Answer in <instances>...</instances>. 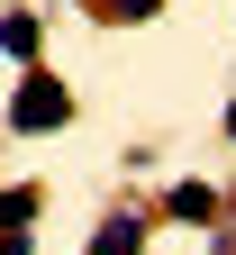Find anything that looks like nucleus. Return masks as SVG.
Wrapping results in <instances>:
<instances>
[{
  "mask_svg": "<svg viewBox=\"0 0 236 255\" xmlns=\"http://www.w3.org/2000/svg\"><path fill=\"white\" fill-rule=\"evenodd\" d=\"M64 119H73V91H64L55 73H27L9 91V128H18V137H46V128H64Z\"/></svg>",
  "mask_w": 236,
  "mask_h": 255,
  "instance_id": "1",
  "label": "nucleus"
},
{
  "mask_svg": "<svg viewBox=\"0 0 236 255\" xmlns=\"http://www.w3.org/2000/svg\"><path fill=\"white\" fill-rule=\"evenodd\" d=\"M163 210H173V219H200V228H209V219H218V191H209V182H173V201H163Z\"/></svg>",
  "mask_w": 236,
  "mask_h": 255,
  "instance_id": "2",
  "label": "nucleus"
},
{
  "mask_svg": "<svg viewBox=\"0 0 236 255\" xmlns=\"http://www.w3.org/2000/svg\"><path fill=\"white\" fill-rule=\"evenodd\" d=\"M137 246H146V219H137V210H127V219H109V228L91 237V255H137Z\"/></svg>",
  "mask_w": 236,
  "mask_h": 255,
  "instance_id": "3",
  "label": "nucleus"
},
{
  "mask_svg": "<svg viewBox=\"0 0 236 255\" xmlns=\"http://www.w3.org/2000/svg\"><path fill=\"white\" fill-rule=\"evenodd\" d=\"M37 37H46L37 9H9V18H0V55H37Z\"/></svg>",
  "mask_w": 236,
  "mask_h": 255,
  "instance_id": "4",
  "label": "nucleus"
},
{
  "mask_svg": "<svg viewBox=\"0 0 236 255\" xmlns=\"http://www.w3.org/2000/svg\"><path fill=\"white\" fill-rule=\"evenodd\" d=\"M37 219V191H0V228H27Z\"/></svg>",
  "mask_w": 236,
  "mask_h": 255,
  "instance_id": "5",
  "label": "nucleus"
},
{
  "mask_svg": "<svg viewBox=\"0 0 236 255\" xmlns=\"http://www.w3.org/2000/svg\"><path fill=\"white\" fill-rule=\"evenodd\" d=\"M0 255H27V228H0Z\"/></svg>",
  "mask_w": 236,
  "mask_h": 255,
  "instance_id": "6",
  "label": "nucleus"
},
{
  "mask_svg": "<svg viewBox=\"0 0 236 255\" xmlns=\"http://www.w3.org/2000/svg\"><path fill=\"white\" fill-rule=\"evenodd\" d=\"M227 137H236V101H227Z\"/></svg>",
  "mask_w": 236,
  "mask_h": 255,
  "instance_id": "7",
  "label": "nucleus"
}]
</instances>
